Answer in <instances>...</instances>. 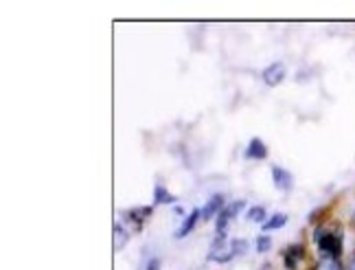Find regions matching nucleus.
<instances>
[{"mask_svg": "<svg viewBox=\"0 0 355 270\" xmlns=\"http://www.w3.org/2000/svg\"><path fill=\"white\" fill-rule=\"evenodd\" d=\"M316 242H318V248L322 253V258H334L338 260L340 255H343V237L338 233H331V231H320L316 233Z\"/></svg>", "mask_w": 355, "mask_h": 270, "instance_id": "f257e3e1", "label": "nucleus"}, {"mask_svg": "<svg viewBox=\"0 0 355 270\" xmlns=\"http://www.w3.org/2000/svg\"><path fill=\"white\" fill-rule=\"evenodd\" d=\"M243 207H245V202H243V200H235V202H230V205H226V207L222 209V213L217 215V235H224V233H226L228 222L233 220V218H237V213H239Z\"/></svg>", "mask_w": 355, "mask_h": 270, "instance_id": "f03ea898", "label": "nucleus"}, {"mask_svg": "<svg viewBox=\"0 0 355 270\" xmlns=\"http://www.w3.org/2000/svg\"><path fill=\"white\" fill-rule=\"evenodd\" d=\"M222 209H224V196L222 194H215V196L209 198V202L200 211H202V218L204 220H213L215 215L222 213Z\"/></svg>", "mask_w": 355, "mask_h": 270, "instance_id": "7ed1b4c3", "label": "nucleus"}, {"mask_svg": "<svg viewBox=\"0 0 355 270\" xmlns=\"http://www.w3.org/2000/svg\"><path fill=\"white\" fill-rule=\"evenodd\" d=\"M272 183H275V187L281 189V192H290V189L294 187L292 174L283 167H272Z\"/></svg>", "mask_w": 355, "mask_h": 270, "instance_id": "20e7f679", "label": "nucleus"}, {"mask_svg": "<svg viewBox=\"0 0 355 270\" xmlns=\"http://www.w3.org/2000/svg\"><path fill=\"white\" fill-rule=\"evenodd\" d=\"M261 75H263V82L268 86H279L285 79V66L281 62H275V64H270Z\"/></svg>", "mask_w": 355, "mask_h": 270, "instance_id": "39448f33", "label": "nucleus"}, {"mask_svg": "<svg viewBox=\"0 0 355 270\" xmlns=\"http://www.w3.org/2000/svg\"><path fill=\"white\" fill-rule=\"evenodd\" d=\"M268 156V147L261 139H252L248 143V147H245V158L250 160H263Z\"/></svg>", "mask_w": 355, "mask_h": 270, "instance_id": "423d86ee", "label": "nucleus"}, {"mask_svg": "<svg viewBox=\"0 0 355 270\" xmlns=\"http://www.w3.org/2000/svg\"><path fill=\"white\" fill-rule=\"evenodd\" d=\"M200 215H202V211H200V209H191V213H189L187 218H184L182 226L175 231V237L180 239V237H184V235H189L191 231H193L196 224H198V220H200Z\"/></svg>", "mask_w": 355, "mask_h": 270, "instance_id": "0eeeda50", "label": "nucleus"}, {"mask_svg": "<svg viewBox=\"0 0 355 270\" xmlns=\"http://www.w3.org/2000/svg\"><path fill=\"white\" fill-rule=\"evenodd\" d=\"M305 258V248L300 246V244H294V246H290L288 251H285V268H290V270H294L296 268V264Z\"/></svg>", "mask_w": 355, "mask_h": 270, "instance_id": "6e6552de", "label": "nucleus"}, {"mask_svg": "<svg viewBox=\"0 0 355 270\" xmlns=\"http://www.w3.org/2000/svg\"><path fill=\"white\" fill-rule=\"evenodd\" d=\"M152 213H154V207H139V209L128 211V218L134 222V226H136V228H141V226H143V222H145L147 218H152Z\"/></svg>", "mask_w": 355, "mask_h": 270, "instance_id": "1a4fd4ad", "label": "nucleus"}, {"mask_svg": "<svg viewBox=\"0 0 355 270\" xmlns=\"http://www.w3.org/2000/svg\"><path fill=\"white\" fill-rule=\"evenodd\" d=\"M128 239H130V231L125 226H123L121 222L119 224H114V248L116 251H121L123 246L128 244Z\"/></svg>", "mask_w": 355, "mask_h": 270, "instance_id": "9d476101", "label": "nucleus"}, {"mask_svg": "<svg viewBox=\"0 0 355 270\" xmlns=\"http://www.w3.org/2000/svg\"><path fill=\"white\" fill-rule=\"evenodd\" d=\"M285 222H288V215H285V213H275V215H272L270 220H266V224H263L266 235H268L270 231H277V228L285 226Z\"/></svg>", "mask_w": 355, "mask_h": 270, "instance_id": "9b49d317", "label": "nucleus"}, {"mask_svg": "<svg viewBox=\"0 0 355 270\" xmlns=\"http://www.w3.org/2000/svg\"><path fill=\"white\" fill-rule=\"evenodd\" d=\"M154 202H156V205H169V202H175V198L162 185H156V189H154Z\"/></svg>", "mask_w": 355, "mask_h": 270, "instance_id": "f8f14e48", "label": "nucleus"}, {"mask_svg": "<svg viewBox=\"0 0 355 270\" xmlns=\"http://www.w3.org/2000/svg\"><path fill=\"white\" fill-rule=\"evenodd\" d=\"M313 270H345L343 264H340L338 260L334 258H320L316 262V266H313Z\"/></svg>", "mask_w": 355, "mask_h": 270, "instance_id": "ddd939ff", "label": "nucleus"}, {"mask_svg": "<svg viewBox=\"0 0 355 270\" xmlns=\"http://www.w3.org/2000/svg\"><path fill=\"white\" fill-rule=\"evenodd\" d=\"M245 218H248L250 222L266 224V209H263V207H252L248 213H245Z\"/></svg>", "mask_w": 355, "mask_h": 270, "instance_id": "4468645a", "label": "nucleus"}, {"mask_svg": "<svg viewBox=\"0 0 355 270\" xmlns=\"http://www.w3.org/2000/svg\"><path fill=\"white\" fill-rule=\"evenodd\" d=\"M230 246H233V253L237 258V255H245V251H248V242H245V239H233V242H230Z\"/></svg>", "mask_w": 355, "mask_h": 270, "instance_id": "2eb2a0df", "label": "nucleus"}, {"mask_svg": "<svg viewBox=\"0 0 355 270\" xmlns=\"http://www.w3.org/2000/svg\"><path fill=\"white\" fill-rule=\"evenodd\" d=\"M270 246H272L270 235H259V237H257V251H259V253H268Z\"/></svg>", "mask_w": 355, "mask_h": 270, "instance_id": "dca6fc26", "label": "nucleus"}, {"mask_svg": "<svg viewBox=\"0 0 355 270\" xmlns=\"http://www.w3.org/2000/svg\"><path fill=\"white\" fill-rule=\"evenodd\" d=\"M147 270H160V262H158V260L154 258L152 262L147 264Z\"/></svg>", "mask_w": 355, "mask_h": 270, "instance_id": "f3484780", "label": "nucleus"}, {"mask_svg": "<svg viewBox=\"0 0 355 270\" xmlns=\"http://www.w3.org/2000/svg\"><path fill=\"white\" fill-rule=\"evenodd\" d=\"M345 270H355V258H353V260H351V264H349V266H347V268H345Z\"/></svg>", "mask_w": 355, "mask_h": 270, "instance_id": "a211bd4d", "label": "nucleus"}]
</instances>
